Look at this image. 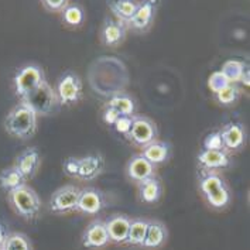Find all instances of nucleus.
Returning <instances> with one entry per match:
<instances>
[{
	"instance_id": "f257e3e1",
	"label": "nucleus",
	"mask_w": 250,
	"mask_h": 250,
	"mask_svg": "<svg viewBox=\"0 0 250 250\" xmlns=\"http://www.w3.org/2000/svg\"><path fill=\"white\" fill-rule=\"evenodd\" d=\"M3 126L6 133H9L12 137L19 140H28L37 130V115L26 102L20 101V104H17L6 115Z\"/></svg>"
},
{
	"instance_id": "f03ea898",
	"label": "nucleus",
	"mask_w": 250,
	"mask_h": 250,
	"mask_svg": "<svg viewBox=\"0 0 250 250\" xmlns=\"http://www.w3.org/2000/svg\"><path fill=\"white\" fill-rule=\"evenodd\" d=\"M7 202L14 213L26 221H34L39 216L41 208L39 194L27 184L20 185L9 191Z\"/></svg>"
},
{
	"instance_id": "7ed1b4c3",
	"label": "nucleus",
	"mask_w": 250,
	"mask_h": 250,
	"mask_svg": "<svg viewBox=\"0 0 250 250\" xmlns=\"http://www.w3.org/2000/svg\"><path fill=\"white\" fill-rule=\"evenodd\" d=\"M199 191L213 209H224L230 202V192L218 172L202 171L199 175Z\"/></svg>"
},
{
	"instance_id": "20e7f679",
	"label": "nucleus",
	"mask_w": 250,
	"mask_h": 250,
	"mask_svg": "<svg viewBox=\"0 0 250 250\" xmlns=\"http://www.w3.org/2000/svg\"><path fill=\"white\" fill-rule=\"evenodd\" d=\"M23 102H26L27 105L34 110L37 118L50 116L55 113L61 106L57 92H55V88H53L47 81H44L34 92L30 93Z\"/></svg>"
},
{
	"instance_id": "39448f33",
	"label": "nucleus",
	"mask_w": 250,
	"mask_h": 250,
	"mask_svg": "<svg viewBox=\"0 0 250 250\" xmlns=\"http://www.w3.org/2000/svg\"><path fill=\"white\" fill-rule=\"evenodd\" d=\"M44 81H45L44 69L41 66L37 64H27L21 66L14 75V92L20 98V101H24Z\"/></svg>"
},
{
	"instance_id": "423d86ee",
	"label": "nucleus",
	"mask_w": 250,
	"mask_h": 250,
	"mask_svg": "<svg viewBox=\"0 0 250 250\" xmlns=\"http://www.w3.org/2000/svg\"><path fill=\"white\" fill-rule=\"evenodd\" d=\"M55 92L58 96L60 105H74L79 102L82 96V82L77 74L65 72L58 79Z\"/></svg>"
},
{
	"instance_id": "0eeeda50",
	"label": "nucleus",
	"mask_w": 250,
	"mask_h": 250,
	"mask_svg": "<svg viewBox=\"0 0 250 250\" xmlns=\"http://www.w3.org/2000/svg\"><path fill=\"white\" fill-rule=\"evenodd\" d=\"M79 189L75 185H64L58 188L50 198V209L54 213H69L77 211Z\"/></svg>"
},
{
	"instance_id": "6e6552de",
	"label": "nucleus",
	"mask_w": 250,
	"mask_h": 250,
	"mask_svg": "<svg viewBox=\"0 0 250 250\" xmlns=\"http://www.w3.org/2000/svg\"><path fill=\"white\" fill-rule=\"evenodd\" d=\"M126 137L134 146L143 148L157 139V127L150 119L145 116H133L132 127Z\"/></svg>"
},
{
	"instance_id": "1a4fd4ad",
	"label": "nucleus",
	"mask_w": 250,
	"mask_h": 250,
	"mask_svg": "<svg viewBox=\"0 0 250 250\" xmlns=\"http://www.w3.org/2000/svg\"><path fill=\"white\" fill-rule=\"evenodd\" d=\"M158 6H160V0H142V1H139L137 10L126 27L132 28L134 31H139V33L147 31L154 23Z\"/></svg>"
},
{
	"instance_id": "9d476101",
	"label": "nucleus",
	"mask_w": 250,
	"mask_h": 250,
	"mask_svg": "<svg viewBox=\"0 0 250 250\" xmlns=\"http://www.w3.org/2000/svg\"><path fill=\"white\" fill-rule=\"evenodd\" d=\"M110 243L105 221L95 219L88 225L82 233V246L86 249H102Z\"/></svg>"
},
{
	"instance_id": "9b49d317",
	"label": "nucleus",
	"mask_w": 250,
	"mask_h": 250,
	"mask_svg": "<svg viewBox=\"0 0 250 250\" xmlns=\"http://www.w3.org/2000/svg\"><path fill=\"white\" fill-rule=\"evenodd\" d=\"M40 164H41V154L39 148L36 147H27L14 160V167L26 180H30L36 175V172L39 171Z\"/></svg>"
},
{
	"instance_id": "f8f14e48",
	"label": "nucleus",
	"mask_w": 250,
	"mask_h": 250,
	"mask_svg": "<svg viewBox=\"0 0 250 250\" xmlns=\"http://www.w3.org/2000/svg\"><path fill=\"white\" fill-rule=\"evenodd\" d=\"M104 205H105V198L101 191L95 188L81 189L77 211L85 215H96L98 212L102 211Z\"/></svg>"
},
{
	"instance_id": "ddd939ff",
	"label": "nucleus",
	"mask_w": 250,
	"mask_h": 250,
	"mask_svg": "<svg viewBox=\"0 0 250 250\" xmlns=\"http://www.w3.org/2000/svg\"><path fill=\"white\" fill-rule=\"evenodd\" d=\"M130 218L126 215H113L105 221L107 236L112 243L116 245H126L127 235H129V228H130Z\"/></svg>"
},
{
	"instance_id": "4468645a",
	"label": "nucleus",
	"mask_w": 250,
	"mask_h": 250,
	"mask_svg": "<svg viewBox=\"0 0 250 250\" xmlns=\"http://www.w3.org/2000/svg\"><path fill=\"white\" fill-rule=\"evenodd\" d=\"M127 27L116 19H106L102 30H101V40L106 47H118L126 39Z\"/></svg>"
},
{
	"instance_id": "2eb2a0df",
	"label": "nucleus",
	"mask_w": 250,
	"mask_h": 250,
	"mask_svg": "<svg viewBox=\"0 0 250 250\" xmlns=\"http://www.w3.org/2000/svg\"><path fill=\"white\" fill-rule=\"evenodd\" d=\"M126 172H127V177L134 181L136 184L148 180L151 177H156V167L147 161L142 154L139 156H133L129 163H127V167H126Z\"/></svg>"
},
{
	"instance_id": "dca6fc26",
	"label": "nucleus",
	"mask_w": 250,
	"mask_h": 250,
	"mask_svg": "<svg viewBox=\"0 0 250 250\" xmlns=\"http://www.w3.org/2000/svg\"><path fill=\"white\" fill-rule=\"evenodd\" d=\"M197 160L202 171H213L230 164V156L226 150H202Z\"/></svg>"
},
{
	"instance_id": "f3484780",
	"label": "nucleus",
	"mask_w": 250,
	"mask_h": 250,
	"mask_svg": "<svg viewBox=\"0 0 250 250\" xmlns=\"http://www.w3.org/2000/svg\"><path fill=\"white\" fill-rule=\"evenodd\" d=\"M221 136H222V142H224L225 150H239L242 148L245 143H246V130L243 127V125L240 123H228L225 125L224 129L221 130Z\"/></svg>"
},
{
	"instance_id": "a211bd4d",
	"label": "nucleus",
	"mask_w": 250,
	"mask_h": 250,
	"mask_svg": "<svg viewBox=\"0 0 250 250\" xmlns=\"http://www.w3.org/2000/svg\"><path fill=\"white\" fill-rule=\"evenodd\" d=\"M168 239L167 226L160 221H147V232L142 248L148 250L160 249Z\"/></svg>"
},
{
	"instance_id": "6ab92c4d",
	"label": "nucleus",
	"mask_w": 250,
	"mask_h": 250,
	"mask_svg": "<svg viewBox=\"0 0 250 250\" xmlns=\"http://www.w3.org/2000/svg\"><path fill=\"white\" fill-rule=\"evenodd\" d=\"M104 166H105V161L101 154H89V156L79 158L78 178L83 181H91L102 172Z\"/></svg>"
},
{
	"instance_id": "aec40b11",
	"label": "nucleus",
	"mask_w": 250,
	"mask_h": 250,
	"mask_svg": "<svg viewBox=\"0 0 250 250\" xmlns=\"http://www.w3.org/2000/svg\"><path fill=\"white\" fill-rule=\"evenodd\" d=\"M137 6H139L137 0H109L107 1V7L110 9L115 19L126 26L136 13Z\"/></svg>"
},
{
	"instance_id": "412c9836",
	"label": "nucleus",
	"mask_w": 250,
	"mask_h": 250,
	"mask_svg": "<svg viewBox=\"0 0 250 250\" xmlns=\"http://www.w3.org/2000/svg\"><path fill=\"white\" fill-rule=\"evenodd\" d=\"M139 188V198L146 204H156L160 201L163 194V187L157 177H151L137 184Z\"/></svg>"
},
{
	"instance_id": "4be33fe9",
	"label": "nucleus",
	"mask_w": 250,
	"mask_h": 250,
	"mask_svg": "<svg viewBox=\"0 0 250 250\" xmlns=\"http://www.w3.org/2000/svg\"><path fill=\"white\" fill-rule=\"evenodd\" d=\"M142 156L156 167L157 164H163V163H166L168 160V157H170V146L167 143L154 140L153 143L143 147Z\"/></svg>"
},
{
	"instance_id": "5701e85b",
	"label": "nucleus",
	"mask_w": 250,
	"mask_h": 250,
	"mask_svg": "<svg viewBox=\"0 0 250 250\" xmlns=\"http://www.w3.org/2000/svg\"><path fill=\"white\" fill-rule=\"evenodd\" d=\"M107 107H112L113 110H116L120 116H133L134 113V101L130 96L119 93V95H113L107 102H106Z\"/></svg>"
},
{
	"instance_id": "b1692460",
	"label": "nucleus",
	"mask_w": 250,
	"mask_h": 250,
	"mask_svg": "<svg viewBox=\"0 0 250 250\" xmlns=\"http://www.w3.org/2000/svg\"><path fill=\"white\" fill-rule=\"evenodd\" d=\"M26 178L20 174V171L14 166L7 167L0 172V188L7 191V192L17 188V187H20V185L26 184Z\"/></svg>"
},
{
	"instance_id": "393cba45",
	"label": "nucleus",
	"mask_w": 250,
	"mask_h": 250,
	"mask_svg": "<svg viewBox=\"0 0 250 250\" xmlns=\"http://www.w3.org/2000/svg\"><path fill=\"white\" fill-rule=\"evenodd\" d=\"M1 250H33V243L30 237L21 232L7 233L3 245L0 246Z\"/></svg>"
},
{
	"instance_id": "a878e982",
	"label": "nucleus",
	"mask_w": 250,
	"mask_h": 250,
	"mask_svg": "<svg viewBox=\"0 0 250 250\" xmlns=\"http://www.w3.org/2000/svg\"><path fill=\"white\" fill-rule=\"evenodd\" d=\"M146 232H147V221L137 218V219H132L130 221V228H129V235H127V240L126 245L130 246H142L145 242Z\"/></svg>"
},
{
	"instance_id": "bb28decb",
	"label": "nucleus",
	"mask_w": 250,
	"mask_h": 250,
	"mask_svg": "<svg viewBox=\"0 0 250 250\" xmlns=\"http://www.w3.org/2000/svg\"><path fill=\"white\" fill-rule=\"evenodd\" d=\"M248 68H249V66L246 65L245 62H242V61H237V60H228L224 65H222L221 72L228 78V81H229L230 83H239Z\"/></svg>"
},
{
	"instance_id": "cd10ccee",
	"label": "nucleus",
	"mask_w": 250,
	"mask_h": 250,
	"mask_svg": "<svg viewBox=\"0 0 250 250\" xmlns=\"http://www.w3.org/2000/svg\"><path fill=\"white\" fill-rule=\"evenodd\" d=\"M61 13H62L64 23L71 27L81 26L83 23V19H85V13L78 4H68Z\"/></svg>"
},
{
	"instance_id": "c85d7f7f",
	"label": "nucleus",
	"mask_w": 250,
	"mask_h": 250,
	"mask_svg": "<svg viewBox=\"0 0 250 250\" xmlns=\"http://www.w3.org/2000/svg\"><path fill=\"white\" fill-rule=\"evenodd\" d=\"M215 95L221 105H232L240 95V88L237 86V83H229L226 88Z\"/></svg>"
},
{
	"instance_id": "c756f323",
	"label": "nucleus",
	"mask_w": 250,
	"mask_h": 250,
	"mask_svg": "<svg viewBox=\"0 0 250 250\" xmlns=\"http://www.w3.org/2000/svg\"><path fill=\"white\" fill-rule=\"evenodd\" d=\"M230 82L228 81V78L225 77L221 71H216L211 74V77L208 79V86L213 93H218L219 91H222L224 88H226Z\"/></svg>"
},
{
	"instance_id": "7c9ffc66",
	"label": "nucleus",
	"mask_w": 250,
	"mask_h": 250,
	"mask_svg": "<svg viewBox=\"0 0 250 250\" xmlns=\"http://www.w3.org/2000/svg\"><path fill=\"white\" fill-rule=\"evenodd\" d=\"M204 150H225L221 132L209 133L204 140Z\"/></svg>"
},
{
	"instance_id": "2f4dec72",
	"label": "nucleus",
	"mask_w": 250,
	"mask_h": 250,
	"mask_svg": "<svg viewBox=\"0 0 250 250\" xmlns=\"http://www.w3.org/2000/svg\"><path fill=\"white\" fill-rule=\"evenodd\" d=\"M41 4L51 13H61L69 4V0H41Z\"/></svg>"
},
{
	"instance_id": "473e14b6",
	"label": "nucleus",
	"mask_w": 250,
	"mask_h": 250,
	"mask_svg": "<svg viewBox=\"0 0 250 250\" xmlns=\"http://www.w3.org/2000/svg\"><path fill=\"white\" fill-rule=\"evenodd\" d=\"M62 170H64V172H65L66 175L78 178L79 158L74 157V156H71V157L65 158V161L62 163Z\"/></svg>"
},
{
	"instance_id": "72a5a7b5",
	"label": "nucleus",
	"mask_w": 250,
	"mask_h": 250,
	"mask_svg": "<svg viewBox=\"0 0 250 250\" xmlns=\"http://www.w3.org/2000/svg\"><path fill=\"white\" fill-rule=\"evenodd\" d=\"M133 123V116H120V118L115 122L113 127L116 129V132L122 133L123 136H127L130 132Z\"/></svg>"
},
{
	"instance_id": "f704fd0d",
	"label": "nucleus",
	"mask_w": 250,
	"mask_h": 250,
	"mask_svg": "<svg viewBox=\"0 0 250 250\" xmlns=\"http://www.w3.org/2000/svg\"><path fill=\"white\" fill-rule=\"evenodd\" d=\"M102 118H104V122H105L106 125L113 126V125H115V122L120 118V115H119L116 110H113L112 107H107V106H105V110H104Z\"/></svg>"
},
{
	"instance_id": "c9c22d12",
	"label": "nucleus",
	"mask_w": 250,
	"mask_h": 250,
	"mask_svg": "<svg viewBox=\"0 0 250 250\" xmlns=\"http://www.w3.org/2000/svg\"><path fill=\"white\" fill-rule=\"evenodd\" d=\"M7 236V232H6V229H4V226L0 224V246L3 245V242H4V239Z\"/></svg>"
},
{
	"instance_id": "e433bc0d",
	"label": "nucleus",
	"mask_w": 250,
	"mask_h": 250,
	"mask_svg": "<svg viewBox=\"0 0 250 250\" xmlns=\"http://www.w3.org/2000/svg\"><path fill=\"white\" fill-rule=\"evenodd\" d=\"M0 250H1V249H0Z\"/></svg>"
}]
</instances>
